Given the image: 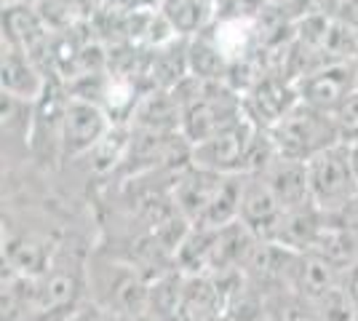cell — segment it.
Segmentation results:
<instances>
[{
	"label": "cell",
	"instance_id": "1",
	"mask_svg": "<svg viewBox=\"0 0 358 321\" xmlns=\"http://www.w3.org/2000/svg\"><path fill=\"white\" fill-rule=\"evenodd\" d=\"M243 180L246 174H217L187 164L171 183V201L193 228H222L238 220Z\"/></svg>",
	"mask_w": 358,
	"mask_h": 321
},
{
	"label": "cell",
	"instance_id": "2",
	"mask_svg": "<svg viewBox=\"0 0 358 321\" xmlns=\"http://www.w3.org/2000/svg\"><path fill=\"white\" fill-rule=\"evenodd\" d=\"M268 134L273 139L275 153L281 158L302 161V164H308L318 153L343 142L334 115L315 110L305 102H299L292 113H286L273 129H268Z\"/></svg>",
	"mask_w": 358,
	"mask_h": 321
},
{
	"label": "cell",
	"instance_id": "3",
	"mask_svg": "<svg viewBox=\"0 0 358 321\" xmlns=\"http://www.w3.org/2000/svg\"><path fill=\"white\" fill-rule=\"evenodd\" d=\"M113 129H115V121L99 102L67 94V102H64V110H62L59 131L62 158L75 161V158L91 155L105 142Z\"/></svg>",
	"mask_w": 358,
	"mask_h": 321
},
{
	"label": "cell",
	"instance_id": "4",
	"mask_svg": "<svg viewBox=\"0 0 358 321\" xmlns=\"http://www.w3.org/2000/svg\"><path fill=\"white\" fill-rule=\"evenodd\" d=\"M308 177H310L313 204L327 214L340 212L358 190V177L353 171L350 153H348L345 142L310 158L308 161Z\"/></svg>",
	"mask_w": 358,
	"mask_h": 321
},
{
	"label": "cell",
	"instance_id": "5",
	"mask_svg": "<svg viewBox=\"0 0 358 321\" xmlns=\"http://www.w3.org/2000/svg\"><path fill=\"white\" fill-rule=\"evenodd\" d=\"M299 105L297 83L281 73H262L254 80V86L243 94L246 118L259 129H273L275 123Z\"/></svg>",
	"mask_w": 358,
	"mask_h": 321
},
{
	"label": "cell",
	"instance_id": "6",
	"mask_svg": "<svg viewBox=\"0 0 358 321\" xmlns=\"http://www.w3.org/2000/svg\"><path fill=\"white\" fill-rule=\"evenodd\" d=\"M299 102L324 110L334 115V110L343 105L353 92H358L356 62H329L313 70L310 76L297 80Z\"/></svg>",
	"mask_w": 358,
	"mask_h": 321
},
{
	"label": "cell",
	"instance_id": "7",
	"mask_svg": "<svg viewBox=\"0 0 358 321\" xmlns=\"http://www.w3.org/2000/svg\"><path fill=\"white\" fill-rule=\"evenodd\" d=\"M0 89L6 97H14L22 102H41L48 92V73L43 64L27 54L24 48L3 43L0 57Z\"/></svg>",
	"mask_w": 358,
	"mask_h": 321
},
{
	"label": "cell",
	"instance_id": "8",
	"mask_svg": "<svg viewBox=\"0 0 358 321\" xmlns=\"http://www.w3.org/2000/svg\"><path fill=\"white\" fill-rule=\"evenodd\" d=\"M284 212L286 209L281 206L278 196L270 190V185L262 180V174H246L241 190L238 220L259 241H273Z\"/></svg>",
	"mask_w": 358,
	"mask_h": 321
},
{
	"label": "cell",
	"instance_id": "9",
	"mask_svg": "<svg viewBox=\"0 0 358 321\" xmlns=\"http://www.w3.org/2000/svg\"><path fill=\"white\" fill-rule=\"evenodd\" d=\"M327 225V212L318 209L315 204L286 209L284 217H281V225L273 236V244L284 246L289 252H313Z\"/></svg>",
	"mask_w": 358,
	"mask_h": 321
},
{
	"label": "cell",
	"instance_id": "10",
	"mask_svg": "<svg viewBox=\"0 0 358 321\" xmlns=\"http://www.w3.org/2000/svg\"><path fill=\"white\" fill-rule=\"evenodd\" d=\"M129 126L155 134H182V107L177 97L166 89L145 92L129 118Z\"/></svg>",
	"mask_w": 358,
	"mask_h": 321
},
{
	"label": "cell",
	"instance_id": "11",
	"mask_svg": "<svg viewBox=\"0 0 358 321\" xmlns=\"http://www.w3.org/2000/svg\"><path fill=\"white\" fill-rule=\"evenodd\" d=\"M227 319V297L214 276H185L182 287V321Z\"/></svg>",
	"mask_w": 358,
	"mask_h": 321
},
{
	"label": "cell",
	"instance_id": "12",
	"mask_svg": "<svg viewBox=\"0 0 358 321\" xmlns=\"http://www.w3.org/2000/svg\"><path fill=\"white\" fill-rule=\"evenodd\" d=\"M262 180L270 185V190L278 196L284 209H297L313 204L310 193V177H308V164L302 161H289V158H275L265 171Z\"/></svg>",
	"mask_w": 358,
	"mask_h": 321
},
{
	"label": "cell",
	"instance_id": "13",
	"mask_svg": "<svg viewBox=\"0 0 358 321\" xmlns=\"http://www.w3.org/2000/svg\"><path fill=\"white\" fill-rule=\"evenodd\" d=\"M158 11L166 16L177 38L190 41L217 22V0H158Z\"/></svg>",
	"mask_w": 358,
	"mask_h": 321
},
{
	"label": "cell",
	"instance_id": "14",
	"mask_svg": "<svg viewBox=\"0 0 358 321\" xmlns=\"http://www.w3.org/2000/svg\"><path fill=\"white\" fill-rule=\"evenodd\" d=\"M38 105V102H35ZM35 105L22 102L14 97L0 99V115H3V155L14 153L16 148L30 150L32 134H35Z\"/></svg>",
	"mask_w": 358,
	"mask_h": 321
},
{
	"label": "cell",
	"instance_id": "15",
	"mask_svg": "<svg viewBox=\"0 0 358 321\" xmlns=\"http://www.w3.org/2000/svg\"><path fill=\"white\" fill-rule=\"evenodd\" d=\"M230 67L233 64L220 51V46L214 43L209 30L187 41V70H190V76L203 78V80H227Z\"/></svg>",
	"mask_w": 358,
	"mask_h": 321
},
{
	"label": "cell",
	"instance_id": "16",
	"mask_svg": "<svg viewBox=\"0 0 358 321\" xmlns=\"http://www.w3.org/2000/svg\"><path fill=\"white\" fill-rule=\"evenodd\" d=\"M334 123L343 142H358V92H353L334 110Z\"/></svg>",
	"mask_w": 358,
	"mask_h": 321
},
{
	"label": "cell",
	"instance_id": "17",
	"mask_svg": "<svg viewBox=\"0 0 358 321\" xmlns=\"http://www.w3.org/2000/svg\"><path fill=\"white\" fill-rule=\"evenodd\" d=\"M343 290L348 292V297L353 300V306L358 311V260L343 273Z\"/></svg>",
	"mask_w": 358,
	"mask_h": 321
},
{
	"label": "cell",
	"instance_id": "18",
	"mask_svg": "<svg viewBox=\"0 0 358 321\" xmlns=\"http://www.w3.org/2000/svg\"><path fill=\"white\" fill-rule=\"evenodd\" d=\"M348 145V153H350V164H353V171L358 177V142H345Z\"/></svg>",
	"mask_w": 358,
	"mask_h": 321
},
{
	"label": "cell",
	"instance_id": "19",
	"mask_svg": "<svg viewBox=\"0 0 358 321\" xmlns=\"http://www.w3.org/2000/svg\"><path fill=\"white\" fill-rule=\"evenodd\" d=\"M43 0H3V6H41Z\"/></svg>",
	"mask_w": 358,
	"mask_h": 321
},
{
	"label": "cell",
	"instance_id": "20",
	"mask_svg": "<svg viewBox=\"0 0 358 321\" xmlns=\"http://www.w3.org/2000/svg\"><path fill=\"white\" fill-rule=\"evenodd\" d=\"M356 78H358V59H356Z\"/></svg>",
	"mask_w": 358,
	"mask_h": 321
},
{
	"label": "cell",
	"instance_id": "21",
	"mask_svg": "<svg viewBox=\"0 0 358 321\" xmlns=\"http://www.w3.org/2000/svg\"><path fill=\"white\" fill-rule=\"evenodd\" d=\"M353 321H358V313H356V319H353Z\"/></svg>",
	"mask_w": 358,
	"mask_h": 321
}]
</instances>
